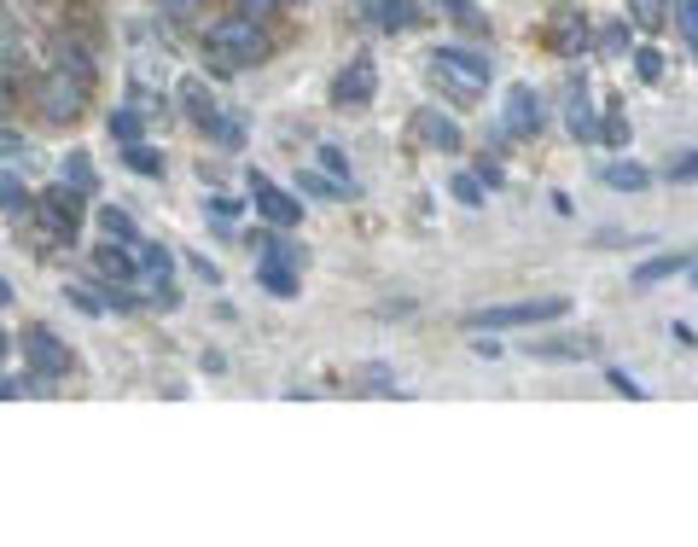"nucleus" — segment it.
Masks as SVG:
<instances>
[{
	"instance_id": "1",
	"label": "nucleus",
	"mask_w": 698,
	"mask_h": 547,
	"mask_svg": "<svg viewBox=\"0 0 698 547\" xmlns=\"http://www.w3.org/2000/svg\"><path fill=\"white\" fill-rule=\"evenodd\" d=\"M204 59H210V71L233 76V71L262 64L268 59V41H262V29L250 24V19H221V24L204 29Z\"/></svg>"
},
{
	"instance_id": "2",
	"label": "nucleus",
	"mask_w": 698,
	"mask_h": 547,
	"mask_svg": "<svg viewBox=\"0 0 698 547\" xmlns=\"http://www.w3.org/2000/svg\"><path fill=\"white\" fill-rule=\"evenodd\" d=\"M489 76H495V64L466 53V47H442V53L431 59V82L437 88H449L454 99H478L489 88Z\"/></svg>"
},
{
	"instance_id": "3",
	"label": "nucleus",
	"mask_w": 698,
	"mask_h": 547,
	"mask_svg": "<svg viewBox=\"0 0 698 547\" xmlns=\"http://www.w3.org/2000/svg\"><path fill=\"white\" fill-rule=\"evenodd\" d=\"M571 303L565 297H530V303H495V309H472L466 327L489 332V327H536V320H559Z\"/></svg>"
},
{
	"instance_id": "4",
	"label": "nucleus",
	"mask_w": 698,
	"mask_h": 547,
	"mask_svg": "<svg viewBox=\"0 0 698 547\" xmlns=\"http://www.w3.org/2000/svg\"><path fill=\"white\" fill-rule=\"evenodd\" d=\"M36 99H41V111L53 117V123H64V117H76V111H82V99H88V82H82V76L71 82V71L59 64V71L36 88Z\"/></svg>"
},
{
	"instance_id": "5",
	"label": "nucleus",
	"mask_w": 698,
	"mask_h": 547,
	"mask_svg": "<svg viewBox=\"0 0 698 547\" xmlns=\"http://www.w3.org/2000/svg\"><path fill=\"white\" fill-rule=\"evenodd\" d=\"M24 362L41 373V379H64V373H71V355L59 350V338L47 332V327H29L24 332Z\"/></svg>"
},
{
	"instance_id": "6",
	"label": "nucleus",
	"mask_w": 698,
	"mask_h": 547,
	"mask_svg": "<svg viewBox=\"0 0 698 547\" xmlns=\"http://www.w3.org/2000/svg\"><path fill=\"white\" fill-rule=\"evenodd\" d=\"M536 129H541V99H536V88H513V94H506V134L524 141V134H536Z\"/></svg>"
},
{
	"instance_id": "7",
	"label": "nucleus",
	"mask_w": 698,
	"mask_h": 547,
	"mask_svg": "<svg viewBox=\"0 0 698 547\" xmlns=\"http://www.w3.org/2000/svg\"><path fill=\"white\" fill-rule=\"evenodd\" d=\"M41 204H47V221H53L59 233H76V221H82V186L64 181V186H53Z\"/></svg>"
},
{
	"instance_id": "8",
	"label": "nucleus",
	"mask_w": 698,
	"mask_h": 547,
	"mask_svg": "<svg viewBox=\"0 0 698 547\" xmlns=\"http://www.w3.org/2000/svg\"><path fill=\"white\" fill-rule=\"evenodd\" d=\"M257 210H262L268 221H274V228H292V221L303 216V204H297L292 193H280L274 181H262V175H257Z\"/></svg>"
},
{
	"instance_id": "9",
	"label": "nucleus",
	"mask_w": 698,
	"mask_h": 547,
	"mask_svg": "<svg viewBox=\"0 0 698 547\" xmlns=\"http://www.w3.org/2000/svg\"><path fill=\"white\" fill-rule=\"evenodd\" d=\"M530 355H541V362H583V355H593V338H548V344H530Z\"/></svg>"
},
{
	"instance_id": "10",
	"label": "nucleus",
	"mask_w": 698,
	"mask_h": 547,
	"mask_svg": "<svg viewBox=\"0 0 698 547\" xmlns=\"http://www.w3.org/2000/svg\"><path fill=\"white\" fill-rule=\"evenodd\" d=\"M250 245H257V263H274V268H292L297 263V251L285 245V239H274V233H257Z\"/></svg>"
},
{
	"instance_id": "11",
	"label": "nucleus",
	"mask_w": 698,
	"mask_h": 547,
	"mask_svg": "<svg viewBox=\"0 0 698 547\" xmlns=\"http://www.w3.org/2000/svg\"><path fill=\"white\" fill-rule=\"evenodd\" d=\"M628 19L640 29H663L670 24V0H628Z\"/></svg>"
},
{
	"instance_id": "12",
	"label": "nucleus",
	"mask_w": 698,
	"mask_h": 547,
	"mask_svg": "<svg viewBox=\"0 0 698 547\" xmlns=\"http://www.w3.org/2000/svg\"><path fill=\"white\" fill-rule=\"evenodd\" d=\"M419 134L431 146H442V151H460V129L449 123V117H419Z\"/></svg>"
},
{
	"instance_id": "13",
	"label": "nucleus",
	"mask_w": 698,
	"mask_h": 547,
	"mask_svg": "<svg viewBox=\"0 0 698 547\" xmlns=\"http://www.w3.org/2000/svg\"><path fill=\"white\" fill-rule=\"evenodd\" d=\"M652 181L640 163H605V186H617V193H640V186Z\"/></svg>"
},
{
	"instance_id": "14",
	"label": "nucleus",
	"mask_w": 698,
	"mask_h": 547,
	"mask_svg": "<svg viewBox=\"0 0 698 547\" xmlns=\"http://www.w3.org/2000/svg\"><path fill=\"white\" fill-rule=\"evenodd\" d=\"M379 24H384V29H414V24H419L414 0H379Z\"/></svg>"
},
{
	"instance_id": "15",
	"label": "nucleus",
	"mask_w": 698,
	"mask_h": 547,
	"mask_svg": "<svg viewBox=\"0 0 698 547\" xmlns=\"http://www.w3.org/2000/svg\"><path fill=\"white\" fill-rule=\"evenodd\" d=\"M681 268H687V256H681V251H675V256H652V263L635 268V280L652 285V280H670V274H681Z\"/></svg>"
},
{
	"instance_id": "16",
	"label": "nucleus",
	"mask_w": 698,
	"mask_h": 547,
	"mask_svg": "<svg viewBox=\"0 0 698 547\" xmlns=\"http://www.w3.org/2000/svg\"><path fill=\"white\" fill-rule=\"evenodd\" d=\"M338 99H372V71L367 64H355V71L338 76Z\"/></svg>"
},
{
	"instance_id": "17",
	"label": "nucleus",
	"mask_w": 698,
	"mask_h": 547,
	"mask_svg": "<svg viewBox=\"0 0 698 547\" xmlns=\"http://www.w3.org/2000/svg\"><path fill=\"white\" fill-rule=\"evenodd\" d=\"M99 268H106V274H111V280H128V274H134V268H140V256H128V251H117V239H111V245H106V251H99Z\"/></svg>"
},
{
	"instance_id": "18",
	"label": "nucleus",
	"mask_w": 698,
	"mask_h": 547,
	"mask_svg": "<svg viewBox=\"0 0 698 547\" xmlns=\"http://www.w3.org/2000/svg\"><path fill=\"white\" fill-rule=\"evenodd\" d=\"M257 280L268 285V292H280V297H292V292H297L292 268H274V263H257Z\"/></svg>"
},
{
	"instance_id": "19",
	"label": "nucleus",
	"mask_w": 698,
	"mask_h": 547,
	"mask_svg": "<svg viewBox=\"0 0 698 547\" xmlns=\"http://www.w3.org/2000/svg\"><path fill=\"white\" fill-rule=\"evenodd\" d=\"M128 169L134 175H163V158L151 146H140V141H128Z\"/></svg>"
},
{
	"instance_id": "20",
	"label": "nucleus",
	"mask_w": 698,
	"mask_h": 547,
	"mask_svg": "<svg viewBox=\"0 0 698 547\" xmlns=\"http://www.w3.org/2000/svg\"><path fill=\"white\" fill-rule=\"evenodd\" d=\"M64 181L82 186V193H94V163L82 158V151H71V158H64Z\"/></svg>"
},
{
	"instance_id": "21",
	"label": "nucleus",
	"mask_w": 698,
	"mask_h": 547,
	"mask_svg": "<svg viewBox=\"0 0 698 547\" xmlns=\"http://www.w3.org/2000/svg\"><path fill=\"white\" fill-rule=\"evenodd\" d=\"M675 24H681V36H687V47L698 53V0H675Z\"/></svg>"
},
{
	"instance_id": "22",
	"label": "nucleus",
	"mask_w": 698,
	"mask_h": 547,
	"mask_svg": "<svg viewBox=\"0 0 698 547\" xmlns=\"http://www.w3.org/2000/svg\"><path fill=\"white\" fill-rule=\"evenodd\" d=\"M99 228H106V239H134V216L128 210H99Z\"/></svg>"
},
{
	"instance_id": "23",
	"label": "nucleus",
	"mask_w": 698,
	"mask_h": 547,
	"mask_svg": "<svg viewBox=\"0 0 698 547\" xmlns=\"http://www.w3.org/2000/svg\"><path fill=\"white\" fill-rule=\"evenodd\" d=\"M140 268L151 274V280H169V251L163 245H140Z\"/></svg>"
},
{
	"instance_id": "24",
	"label": "nucleus",
	"mask_w": 698,
	"mask_h": 547,
	"mask_svg": "<svg viewBox=\"0 0 698 547\" xmlns=\"http://www.w3.org/2000/svg\"><path fill=\"white\" fill-rule=\"evenodd\" d=\"M571 134H576V141H593V134H600V123H593V111H588V99L571 111Z\"/></svg>"
},
{
	"instance_id": "25",
	"label": "nucleus",
	"mask_w": 698,
	"mask_h": 547,
	"mask_svg": "<svg viewBox=\"0 0 698 547\" xmlns=\"http://www.w3.org/2000/svg\"><path fill=\"white\" fill-rule=\"evenodd\" d=\"M635 71H640L646 82H658V76H663V53H658V47H640V53H635Z\"/></svg>"
},
{
	"instance_id": "26",
	"label": "nucleus",
	"mask_w": 698,
	"mask_h": 547,
	"mask_svg": "<svg viewBox=\"0 0 698 547\" xmlns=\"http://www.w3.org/2000/svg\"><path fill=\"white\" fill-rule=\"evenodd\" d=\"M111 134H117L123 146H128V141H140V117H134V111H117V117H111Z\"/></svg>"
},
{
	"instance_id": "27",
	"label": "nucleus",
	"mask_w": 698,
	"mask_h": 547,
	"mask_svg": "<svg viewBox=\"0 0 698 547\" xmlns=\"http://www.w3.org/2000/svg\"><path fill=\"white\" fill-rule=\"evenodd\" d=\"M181 99H186V106H193L198 117H210L216 106H210V94H204V82H181Z\"/></svg>"
},
{
	"instance_id": "28",
	"label": "nucleus",
	"mask_w": 698,
	"mask_h": 547,
	"mask_svg": "<svg viewBox=\"0 0 698 547\" xmlns=\"http://www.w3.org/2000/svg\"><path fill=\"white\" fill-rule=\"evenodd\" d=\"M454 198L460 204H483V181L478 175H454Z\"/></svg>"
},
{
	"instance_id": "29",
	"label": "nucleus",
	"mask_w": 698,
	"mask_h": 547,
	"mask_svg": "<svg viewBox=\"0 0 698 547\" xmlns=\"http://www.w3.org/2000/svg\"><path fill=\"white\" fill-rule=\"evenodd\" d=\"M204 134H216V141L221 146H240V129H233V123H221V117L210 111V117H204Z\"/></svg>"
},
{
	"instance_id": "30",
	"label": "nucleus",
	"mask_w": 698,
	"mask_h": 547,
	"mask_svg": "<svg viewBox=\"0 0 698 547\" xmlns=\"http://www.w3.org/2000/svg\"><path fill=\"white\" fill-rule=\"evenodd\" d=\"M0 204H7V210H24V204H29V198H24V186L12 181V175H0Z\"/></svg>"
},
{
	"instance_id": "31",
	"label": "nucleus",
	"mask_w": 698,
	"mask_h": 547,
	"mask_svg": "<svg viewBox=\"0 0 698 547\" xmlns=\"http://www.w3.org/2000/svg\"><path fill=\"white\" fill-rule=\"evenodd\" d=\"M442 7H449V12H454L460 24H472V29L483 24V19H478V7H472V0H442Z\"/></svg>"
},
{
	"instance_id": "32",
	"label": "nucleus",
	"mask_w": 698,
	"mask_h": 547,
	"mask_svg": "<svg viewBox=\"0 0 698 547\" xmlns=\"http://www.w3.org/2000/svg\"><path fill=\"white\" fill-rule=\"evenodd\" d=\"M71 303H76L82 315H99V309H106V303H99V292H88V285H76V292H71Z\"/></svg>"
},
{
	"instance_id": "33",
	"label": "nucleus",
	"mask_w": 698,
	"mask_h": 547,
	"mask_svg": "<svg viewBox=\"0 0 698 547\" xmlns=\"http://www.w3.org/2000/svg\"><path fill=\"white\" fill-rule=\"evenodd\" d=\"M600 134H605L611 146H623V141H628V123H623V117H605V123H600Z\"/></svg>"
},
{
	"instance_id": "34",
	"label": "nucleus",
	"mask_w": 698,
	"mask_h": 547,
	"mask_svg": "<svg viewBox=\"0 0 698 547\" xmlns=\"http://www.w3.org/2000/svg\"><path fill=\"white\" fill-rule=\"evenodd\" d=\"M698 175V151H687L681 163H670V181H693Z\"/></svg>"
},
{
	"instance_id": "35",
	"label": "nucleus",
	"mask_w": 698,
	"mask_h": 547,
	"mask_svg": "<svg viewBox=\"0 0 698 547\" xmlns=\"http://www.w3.org/2000/svg\"><path fill=\"white\" fill-rule=\"evenodd\" d=\"M303 193H320V198H327V193H338V186L320 181V175H303Z\"/></svg>"
},
{
	"instance_id": "36",
	"label": "nucleus",
	"mask_w": 698,
	"mask_h": 547,
	"mask_svg": "<svg viewBox=\"0 0 698 547\" xmlns=\"http://www.w3.org/2000/svg\"><path fill=\"white\" fill-rule=\"evenodd\" d=\"M611 385H617V390H623V397H646V390H640L635 379H628V373H611Z\"/></svg>"
},
{
	"instance_id": "37",
	"label": "nucleus",
	"mask_w": 698,
	"mask_h": 547,
	"mask_svg": "<svg viewBox=\"0 0 698 547\" xmlns=\"http://www.w3.org/2000/svg\"><path fill=\"white\" fill-rule=\"evenodd\" d=\"M169 12H175V19H193V0H163Z\"/></svg>"
},
{
	"instance_id": "38",
	"label": "nucleus",
	"mask_w": 698,
	"mask_h": 547,
	"mask_svg": "<svg viewBox=\"0 0 698 547\" xmlns=\"http://www.w3.org/2000/svg\"><path fill=\"white\" fill-rule=\"evenodd\" d=\"M245 7H257V19H268V12L280 7V0H245Z\"/></svg>"
},
{
	"instance_id": "39",
	"label": "nucleus",
	"mask_w": 698,
	"mask_h": 547,
	"mask_svg": "<svg viewBox=\"0 0 698 547\" xmlns=\"http://www.w3.org/2000/svg\"><path fill=\"white\" fill-rule=\"evenodd\" d=\"M7 303H12V285H7V280H0V309H7Z\"/></svg>"
},
{
	"instance_id": "40",
	"label": "nucleus",
	"mask_w": 698,
	"mask_h": 547,
	"mask_svg": "<svg viewBox=\"0 0 698 547\" xmlns=\"http://www.w3.org/2000/svg\"><path fill=\"white\" fill-rule=\"evenodd\" d=\"M0 355H7V332H0Z\"/></svg>"
}]
</instances>
